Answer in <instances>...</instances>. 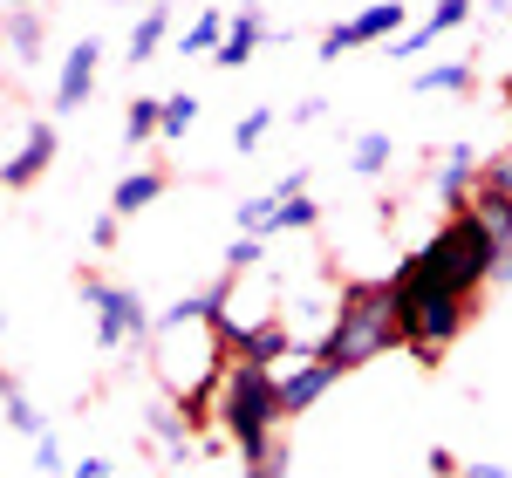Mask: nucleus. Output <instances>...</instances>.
<instances>
[{"label":"nucleus","instance_id":"20e7f679","mask_svg":"<svg viewBox=\"0 0 512 478\" xmlns=\"http://www.w3.org/2000/svg\"><path fill=\"white\" fill-rule=\"evenodd\" d=\"M396 287V328H403V349L417 362H437L458 335H465V321H472V301L465 294H451V287H431V280H403L390 274Z\"/></svg>","mask_w":512,"mask_h":478},{"label":"nucleus","instance_id":"f257e3e1","mask_svg":"<svg viewBox=\"0 0 512 478\" xmlns=\"http://www.w3.org/2000/svg\"><path fill=\"white\" fill-rule=\"evenodd\" d=\"M390 349H403L390 274H383V280H349V287H342V301H335V315H328V328H321L315 356L335 362V369L349 376V369H369V362L390 356Z\"/></svg>","mask_w":512,"mask_h":478},{"label":"nucleus","instance_id":"bb28decb","mask_svg":"<svg viewBox=\"0 0 512 478\" xmlns=\"http://www.w3.org/2000/svg\"><path fill=\"white\" fill-rule=\"evenodd\" d=\"M35 472H48V478L69 472V451H62V438H55V431H41V438H35Z\"/></svg>","mask_w":512,"mask_h":478},{"label":"nucleus","instance_id":"4c0bfd02","mask_svg":"<svg viewBox=\"0 0 512 478\" xmlns=\"http://www.w3.org/2000/svg\"><path fill=\"white\" fill-rule=\"evenodd\" d=\"M506 103H512V76H506Z\"/></svg>","mask_w":512,"mask_h":478},{"label":"nucleus","instance_id":"2f4dec72","mask_svg":"<svg viewBox=\"0 0 512 478\" xmlns=\"http://www.w3.org/2000/svg\"><path fill=\"white\" fill-rule=\"evenodd\" d=\"M328 117V96H301V103H294V123H321Z\"/></svg>","mask_w":512,"mask_h":478},{"label":"nucleus","instance_id":"4be33fe9","mask_svg":"<svg viewBox=\"0 0 512 478\" xmlns=\"http://www.w3.org/2000/svg\"><path fill=\"white\" fill-rule=\"evenodd\" d=\"M0 390H7V431L35 444L41 431H48V424H41V410L28 403V390H21V369H7V376H0Z\"/></svg>","mask_w":512,"mask_h":478},{"label":"nucleus","instance_id":"f3484780","mask_svg":"<svg viewBox=\"0 0 512 478\" xmlns=\"http://www.w3.org/2000/svg\"><path fill=\"white\" fill-rule=\"evenodd\" d=\"M158 199H164V171H123L117 192H110V212L117 219H137L144 205H158Z\"/></svg>","mask_w":512,"mask_h":478},{"label":"nucleus","instance_id":"2eb2a0df","mask_svg":"<svg viewBox=\"0 0 512 478\" xmlns=\"http://www.w3.org/2000/svg\"><path fill=\"white\" fill-rule=\"evenodd\" d=\"M164 41H171V0L144 7V14L130 21V48H123V55H130V69H137V62H151V55H158Z\"/></svg>","mask_w":512,"mask_h":478},{"label":"nucleus","instance_id":"6e6552de","mask_svg":"<svg viewBox=\"0 0 512 478\" xmlns=\"http://www.w3.org/2000/svg\"><path fill=\"white\" fill-rule=\"evenodd\" d=\"M472 7H478V0H431V14H424V21H417L410 35H396L390 48H383V55H390V62H417V55H424L431 41L458 35V28L472 21Z\"/></svg>","mask_w":512,"mask_h":478},{"label":"nucleus","instance_id":"412c9836","mask_svg":"<svg viewBox=\"0 0 512 478\" xmlns=\"http://www.w3.org/2000/svg\"><path fill=\"white\" fill-rule=\"evenodd\" d=\"M390 158H396L390 130H362V137H349V171H355V178H383Z\"/></svg>","mask_w":512,"mask_h":478},{"label":"nucleus","instance_id":"6ab92c4d","mask_svg":"<svg viewBox=\"0 0 512 478\" xmlns=\"http://www.w3.org/2000/svg\"><path fill=\"white\" fill-rule=\"evenodd\" d=\"M7 62H21V69L41 62V14L35 7H14L7 14Z\"/></svg>","mask_w":512,"mask_h":478},{"label":"nucleus","instance_id":"c9c22d12","mask_svg":"<svg viewBox=\"0 0 512 478\" xmlns=\"http://www.w3.org/2000/svg\"><path fill=\"white\" fill-rule=\"evenodd\" d=\"M14 7H35V14H41V7H48V0H7V14H14Z\"/></svg>","mask_w":512,"mask_h":478},{"label":"nucleus","instance_id":"9b49d317","mask_svg":"<svg viewBox=\"0 0 512 478\" xmlns=\"http://www.w3.org/2000/svg\"><path fill=\"white\" fill-rule=\"evenodd\" d=\"M396 35H410V7H403V0H369V7L349 21L355 48H390Z\"/></svg>","mask_w":512,"mask_h":478},{"label":"nucleus","instance_id":"393cba45","mask_svg":"<svg viewBox=\"0 0 512 478\" xmlns=\"http://www.w3.org/2000/svg\"><path fill=\"white\" fill-rule=\"evenodd\" d=\"M267 130H274V110H267V103H260V110H246V117L233 123V151H239V158H246V151H260V137H267Z\"/></svg>","mask_w":512,"mask_h":478},{"label":"nucleus","instance_id":"9d476101","mask_svg":"<svg viewBox=\"0 0 512 478\" xmlns=\"http://www.w3.org/2000/svg\"><path fill=\"white\" fill-rule=\"evenodd\" d=\"M335 383H342V369H335V362L294 356V369H280V410H287V417H301V410H315Z\"/></svg>","mask_w":512,"mask_h":478},{"label":"nucleus","instance_id":"4468645a","mask_svg":"<svg viewBox=\"0 0 512 478\" xmlns=\"http://www.w3.org/2000/svg\"><path fill=\"white\" fill-rule=\"evenodd\" d=\"M226 35H233V14H226V7H205V14H192V21L178 28V55H219Z\"/></svg>","mask_w":512,"mask_h":478},{"label":"nucleus","instance_id":"72a5a7b5","mask_svg":"<svg viewBox=\"0 0 512 478\" xmlns=\"http://www.w3.org/2000/svg\"><path fill=\"white\" fill-rule=\"evenodd\" d=\"M458 478H512L506 465H458Z\"/></svg>","mask_w":512,"mask_h":478},{"label":"nucleus","instance_id":"e433bc0d","mask_svg":"<svg viewBox=\"0 0 512 478\" xmlns=\"http://www.w3.org/2000/svg\"><path fill=\"white\" fill-rule=\"evenodd\" d=\"M117 7H137V14H144V7H158V0H117Z\"/></svg>","mask_w":512,"mask_h":478},{"label":"nucleus","instance_id":"7ed1b4c3","mask_svg":"<svg viewBox=\"0 0 512 478\" xmlns=\"http://www.w3.org/2000/svg\"><path fill=\"white\" fill-rule=\"evenodd\" d=\"M492 267H499L492 233L478 226L472 212H451L424 246H410V253H403V267H396V274H403V280H431V287H451V294L478 301V294L492 287Z\"/></svg>","mask_w":512,"mask_h":478},{"label":"nucleus","instance_id":"0eeeda50","mask_svg":"<svg viewBox=\"0 0 512 478\" xmlns=\"http://www.w3.org/2000/svg\"><path fill=\"white\" fill-rule=\"evenodd\" d=\"M48 158H55V123L28 117L21 137H14V151H7V164H0V185H7V192H28L41 171H48Z\"/></svg>","mask_w":512,"mask_h":478},{"label":"nucleus","instance_id":"7c9ffc66","mask_svg":"<svg viewBox=\"0 0 512 478\" xmlns=\"http://www.w3.org/2000/svg\"><path fill=\"white\" fill-rule=\"evenodd\" d=\"M69 478H117V465H110V458H76Z\"/></svg>","mask_w":512,"mask_h":478},{"label":"nucleus","instance_id":"f03ea898","mask_svg":"<svg viewBox=\"0 0 512 478\" xmlns=\"http://www.w3.org/2000/svg\"><path fill=\"white\" fill-rule=\"evenodd\" d=\"M280 369H267V362H246L233 356L226 362V383H219V431H226V444L239 451V465H267L280 444Z\"/></svg>","mask_w":512,"mask_h":478},{"label":"nucleus","instance_id":"39448f33","mask_svg":"<svg viewBox=\"0 0 512 478\" xmlns=\"http://www.w3.org/2000/svg\"><path fill=\"white\" fill-rule=\"evenodd\" d=\"M82 301L96 315V342L103 349H151L158 342V315L144 308V294L130 280H103V274H82Z\"/></svg>","mask_w":512,"mask_h":478},{"label":"nucleus","instance_id":"473e14b6","mask_svg":"<svg viewBox=\"0 0 512 478\" xmlns=\"http://www.w3.org/2000/svg\"><path fill=\"white\" fill-rule=\"evenodd\" d=\"M280 472H287V444H280V451H274V458H267V465H246V472H239V478H280Z\"/></svg>","mask_w":512,"mask_h":478},{"label":"nucleus","instance_id":"a878e982","mask_svg":"<svg viewBox=\"0 0 512 478\" xmlns=\"http://www.w3.org/2000/svg\"><path fill=\"white\" fill-rule=\"evenodd\" d=\"M198 123V96L192 89H178V96H164V137H185Z\"/></svg>","mask_w":512,"mask_h":478},{"label":"nucleus","instance_id":"aec40b11","mask_svg":"<svg viewBox=\"0 0 512 478\" xmlns=\"http://www.w3.org/2000/svg\"><path fill=\"white\" fill-rule=\"evenodd\" d=\"M151 137H164V96H130V117H123V151H144Z\"/></svg>","mask_w":512,"mask_h":478},{"label":"nucleus","instance_id":"423d86ee","mask_svg":"<svg viewBox=\"0 0 512 478\" xmlns=\"http://www.w3.org/2000/svg\"><path fill=\"white\" fill-rule=\"evenodd\" d=\"M478 185H485V158H478V144H444L437 164H431V199L444 205V219L465 212Z\"/></svg>","mask_w":512,"mask_h":478},{"label":"nucleus","instance_id":"b1692460","mask_svg":"<svg viewBox=\"0 0 512 478\" xmlns=\"http://www.w3.org/2000/svg\"><path fill=\"white\" fill-rule=\"evenodd\" d=\"M274 185H267V192H253V199H239V212H233V226H239V233H260V239H267V226H274Z\"/></svg>","mask_w":512,"mask_h":478},{"label":"nucleus","instance_id":"c85d7f7f","mask_svg":"<svg viewBox=\"0 0 512 478\" xmlns=\"http://www.w3.org/2000/svg\"><path fill=\"white\" fill-rule=\"evenodd\" d=\"M485 185H499V192H512V144L499 151V158H485Z\"/></svg>","mask_w":512,"mask_h":478},{"label":"nucleus","instance_id":"ddd939ff","mask_svg":"<svg viewBox=\"0 0 512 478\" xmlns=\"http://www.w3.org/2000/svg\"><path fill=\"white\" fill-rule=\"evenodd\" d=\"M185 431H192V410H185V403H158V410H151V438H158L164 465H192L198 444L185 438Z\"/></svg>","mask_w":512,"mask_h":478},{"label":"nucleus","instance_id":"c756f323","mask_svg":"<svg viewBox=\"0 0 512 478\" xmlns=\"http://www.w3.org/2000/svg\"><path fill=\"white\" fill-rule=\"evenodd\" d=\"M117 233H123V219H117V212H103V219L89 226V246L103 253V246H117Z\"/></svg>","mask_w":512,"mask_h":478},{"label":"nucleus","instance_id":"dca6fc26","mask_svg":"<svg viewBox=\"0 0 512 478\" xmlns=\"http://www.w3.org/2000/svg\"><path fill=\"white\" fill-rule=\"evenodd\" d=\"M465 212H472L478 226L492 233V246H499V253H506V246H512V192H499V185H478V192H472V205H465Z\"/></svg>","mask_w":512,"mask_h":478},{"label":"nucleus","instance_id":"f8f14e48","mask_svg":"<svg viewBox=\"0 0 512 478\" xmlns=\"http://www.w3.org/2000/svg\"><path fill=\"white\" fill-rule=\"evenodd\" d=\"M260 41H267V14L246 0V7L233 14V35H226V48L212 55V69H246V62L260 55Z\"/></svg>","mask_w":512,"mask_h":478},{"label":"nucleus","instance_id":"f704fd0d","mask_svg":"<svg viewBox=\"0 0 512 478\" xmlns=\"http://www.w3.org/2000/svg\"><path fill=\"white\" fill-rule=\"evenodd\" d=\"M492 287H512V246L499 253V267H492Z\"/></svg>","mask_w":512,"mask_h":478},{"label":"nucleus","instance_id":"5701e85b","mask_svg":"<svg viewBox=\"0 0 512 478\" xmlns=\"http://www.w3.org/2000/svg\"><path fill=\"white\" fill-rule=\"evenodd\" d=\"M267 260V239L260 233H233V246H226V260H219V274H233V280H246L253 267Z\"/></svg>","mask_w":512,"mask_h":478},{"label":"nucleus","instance_id":"a211bd4d","mask_svg":"<svg viewBox=\"0 0 512 478\" xmlns=\"http://www.w3.org/2000/svg\"><path fill=\"white\" fill-rule=\"evenodd\" d=\"M472 82H478V69L458 55V62H431V69H417V76H410V89H417V96H465Z\"/></svg>","mask_w":512,"mask_h":478},{"label":"nucleus","instance_id":"cd10ccee","mask_svg":"<svg viewBox=\"0 0 512 478\" xmlns=\"http://www.w3.org/2000/svg\"><path fill=\"white\" fill-rule=\"evenodd\" d=\"M349 48H355V41H349V21H335V28H321V48H315V55H321V62H342Z\"/></svg>","mask_w":512,"mask_h":478},{"label":"nucleus","instance_id":"1a4fd4ad","mask_svg":"<svg viewBox=\"0 0 512 478\" xmlns=\"http://www.w3.org/2000/svg\"><path fill=\"white\" fill-rule=\"evenodd\" d=\"M96 76H103V41L82 35L76 48H69V62H62V76H55V110H62V117H76L82 103L96 96Z\"/></svg>","mask_w":512,"mask_h":478}]
</instances>
